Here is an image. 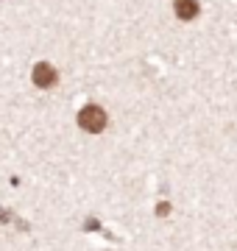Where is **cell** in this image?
<instances>
[{"label":"cell","mask_w":237,"mask_h":251,"mask_svg":"<svg viewBox=\"0 0 237 251\" xmlns=\"http://www.w3.org/2000/svg\"><path fill=\"white\" fill-rule=\"evenodd\" d=\"M78 123H81V128L98 134V131L106 128V112H103L100 106H84L81 115H78Z\"/></svg>","instance_id":"6da1fadb"},{"label":"cell","mask_w":237,"mask_h":251,"mask_svg":"<svg viewBox=\"0 0 237 251\" xmlns=\"http://www.w3.org/2000/svg\"><path fill=\"white\" fill-rule=\"evenodd\" d=\"M34 84H37V87H53L56 84V70L45 62L37 64V67H34Z\"/></svg>","instance_id":"7a4b0ae2"},{"label":"cell","mask_w":237,"mask_h":251,"mask_svg":"<svg viewBox=\"0 0 237 251\" xmlns=\"http://www.w3.org/2000/svg\"><path fill=\"white\" fill-rule=\"evenodd\" d=\"M176 14L182 20L198 17V0H176Z\"/></svg>","instance_id":"3957f363"}]
</instances>
